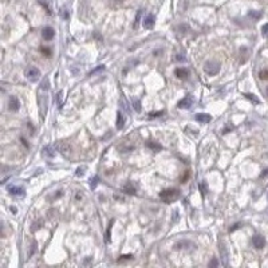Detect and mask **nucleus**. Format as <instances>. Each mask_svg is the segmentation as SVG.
I'll list each match as a JSON object with an SVG mask.
<instances>
[{
	"mask_svg": "<svg viewBox=\"0 0 268 268\" xmlns=\"http://www.w3.org/2000/svg\"><path fill=\"white\" fill-rule=\"evenodd\" d=\"M160 198L161 201H164L165 204H172L176 200L180 198V191L174 188H169V189H164L160 193Z\"/></svg>",
	"mask_w": 268,
	"mask_h": 268,
	"instance_id": "nucleus-1",
	"label": "nucleus"
},
{
	"mask_svg": "<svg viewBox=\"0 0 268 268\" xmlns=\"http://www.w3.org/2000/svg\"><path fill=\"white\" fill-rule=\"evenodd\" d=\"M220 70H221V64H220L219 62L208 60V62H205V64H204V73L208 74V75H211V77L217 75V74L220 73Z\"/></svg>",
	"mask_w": 268,
	"mask_h": 268,
	"instance_id": "nucleus-2",
	"label": "nucleus"
},
{
	"mask_svg": "<svg viewBox=\"0 0 268 268\" xmlns=\"http://www.w3.org/2000/svg\"><path fill=\"white\" fill-rule=\"evenodd\" d=\"M40 70L38 69V67H35V66H31V67H28V69L26 70V78L30 80V82H38V80L40 79Z\"/></svg>",
	"mask_w": 268,
	"mask_h": 268,
	"instance_id": "nucleus-3",
	"label": "nucleus"
},
{
	"mask_svg": "<svg viewBox=\"0 0 268 268\" xmlns=\"http://www.w3.org/2000/svg\"><path fill=\"white\" fill-rule=\"evenodd\" d=\"M252 244L256 249H263L266 247V239L262 235H255L252 237Z\"/></svg>",
	"mask_w": 268,
	"mask_h": 268,
	"instance_id": "nucleus-4",
	"label": "nucleus"
},
{
	"mask_svg": "<svg viewBox=\"0 0 268 268\" xmlns=\"http://www.w3.org/2000/svg\"><path fill=\"white\" fill-rule=\"evenodd\" d=\"M54 36H55V30H54L52 27H45V28L42 30V38L47 40V42L52 40Z\"/></svg>",
	"mask_w": 268,
	"mask_h": 268,
	"instance_id": "nucleus-5",
	"label": "nucleus"
},
{
	"mask_svg": "<svg viewBox=\"0 0 268 268\" xmlns=\"http://www.w3.org/2000/svg\"><path fill=\"white\" fill-rule=\"evenodd\" d=\"M20 109V102H19V99L16 98L15 95H11L9 97V99H8V110L9 111H18Z\"/></svg>",
	"mask_w": 268,
	"mask_h": 268,
	"instance_id": "nucleus-6",
	"label": "nucleus"
},
{
	"mask_svg": "<svg viewBox=\"0 0 268 268\" xmlns=\"http://www.w3.org/2000/svg\"><path fill=\"white\" fill-rule=\"evenodd\" d=\"M192 105H193V98H192L191 95H186V97H184V98H182V99L178 102L177 107H178V109H191Z\"/></svg>",
	"mask_w": 268,
	"mask_h": 268,
	"instance_id": "nucleus-7",
	"label": "nucleus"
},
{
	"mask_svg": "<svg viewBox=\"0 0 268 268\" xmlns=\"http://www.w3.org/2000/svg\"><path fill=\"white\" fill-rule=\"evenodd\" d=\"M58 149H59L60 153H62L64 157H69L70 153L73 152V149H71L69 142H60V144H58Z\"/></svg>",
	"mask_w": 268,
	"mask_h": 268,
	"instance_id": "nucleus-8",
	"label": "nucleus"
},
{
	"mask_svg": "<svg viewBox=\"0 0 268 268\" xmlns=\"http://www.w3.org/2000/svg\"><path fill=\"white\" fill-rule=\"evenodd\" d=\"M174 75L178 78V79H186L189 77V71L185 67H177L174 70Z\"/></svg>",
	"mask_w": 268,
	"mask_h": 268,
	"instance_id": "nucleus-9",
	"label": "nucleus"
},
{
	"mask_svg": "<svg viewBox=\"0 0 268 268\" xmlns=\"http://www.w3.org/2000/svg\"><path fill=\"white\" fill-rule=\"evenodd\" d=\"M8 192L13 196H24V193H26L24 188H22V186H15V185L8 186Z\"/></svg>",
	"mask_w": 268,
	"mask_h": 268,
	"instance_id": "nucleus-10",
	"label": "nucleus"
},
{
	"mask_svg": "<svg viewBox=\"0 0 268 268\" xmlns=\"http://www.w3.org/2000/svg\"><path fill=\"white\" fill-rule=\"evenodd\" d=\"M154 24H155L154 15H148L146 18H145V20H144V27L146 30H150V28H153V27H154Z\"/></svg>",
	"mask_w": 268,
	"mask_h": 268,
	"instance_id": "nucleus-11",
	"label": "nucleus"
},
{
	"mask_svg": "<svg viewBox=\"0 0 268 268\" xmlns=\"http://www.w3.org/2000/svg\"><path fill=\"white\" fill-rule=\"evenodd\" d=\"M196 121L201 122V123H209V122L212 121V117L209 114H204V113H198L196 114Z\"/></svg>",
	"mask_w": 268,
	"mask_h": 268,
	"instance_id": "nucleus-12",
	"label": "nucleus"
},
{
	"mask_svg": "<svg viewBox=\"0 0 268 268\" xmlns=\"http://www.w3.org/2000/svg\"><path fill=\"white\" fill-rule=\"evenodd\" d=\"M123 126H125V117H123V114H122L121 111H118V114H117V129L118 130H122Z\"/></svg>",
	"mask_w": 268,
	"mask_h": 268,
	"instance_id": "nucleus-13",
	"label": "nucleus"
},
{
	"mask_svg": "<svg viewBox=\"0 0 268 268\" xmlns=\"http://www.w3.org/2000/svg\"><path fill=\"white\" fill-rule=\"evenodd\" d=\"M146 146L150 148L152 150H154V152H160L161 149H162L161 144H157V142H153V141H148V142H146Z\"/></svg>",
	"mask_w": 268,
	"mask_h": 268,
	"instance_id": "nucleus-14",
	"label": "nucleus"
},
{
	"mask_svg": "<svg viewBox=\"0 0 268 268\" xmlns=\"http://www.w3.org/2000/svg\"><path fill=\"white\" fill-rule=\"evenodd\" d=\"M42 154H43V155H46V157H48V158H52L54 155H55V152L52 150V148H51V146H46L45 149H43Z\"/></svg>",
	"mask_w": 268,
	"mask_h": 268,
	"instance_id": "nucleus-15",
	"label": "nucleus"
},
{
	"mask_svg": "<svg viewBox=\"0 0 268 268\" xmlns=\"http://www.w3.org/2000/svg\"><path fill=\"white\" fill-rule=\"evenodd\" d=\"M123 192L127 193V195H135V188L133 186V184L127 182V184L123 186Z\"/></svg>",
	"mask_w": 268,
	"mask_h": 268,
	"instance_id": "nucleus-16",
	"label": "nucleus"
},
{
	"mask_svg": "<svg viewBox=\"0 0 268 268\" xmlns=\"http://www.w3.org/2000/svg\"><path fill=\"white\" fill-rule=\"evenodd\" d=\"M113 223H114V220H111V223L109 224V228L106 230V233H105V243H110V240H111L110 235H111V228H113Z\"/></svg>",
	"mask_w": 268,
	"mask_h": 268,
	"instance_id": "nucleus-17",
	"label": "nucleus"
},
{
	"mask_svg": "<svg viewBox=\"0 0 268 268\" xmlns=\"http://www.w3.org/2000/svg\"><path fill=\"white\" fill-rule=\"evenodd\" d=\"M244 97L247 98V99H249L252 103H255V105H257V103H260V101H259V98H256V95H253V94H249V93H245L244 94Z\"/></svg>",
	"mask_w": 268,
	"mask_h": 268,
	"instance_id": "nucleus-18",
	"label": "nucleus"
},
{
	"mask_svg": "<svg viewBox=\"0 0 268 268\" xmlns=\"http://www.w3.org/2000/svg\"><path fill=\"white\" fill-rule=\"evenodd\" d=\"M98 182H99V177H98V176L93 177V178L90 180V188H91V189H95L97 185H98Z\"/></svg>",
	"mask_w": 268,
	"mask_h": 268,
	"instance_id": "nucleus-19",
	"label": "nucleus"
},
{
	"mask_svg": "<svg viewBox=\"0 0 268 268\" xmlns=\"http://www.w3.org/2000/svg\"><path fill=\"white\" fill-rule=\"evenodd\" d=\"M259 78L262 80H268V69H264L259 73Z\"/></svg>",
	"mask_w": 268,
	"mask_h": 268,
	"instance_id": "nucleus-20",
	"label": "nucleus"
},
{
	"mask_svg": "<svg viewBox=\"0 0 268 268\" xmlns=\"http://www.w3.org/2000/svg\"><path fill=\"white\" fill-rule=\"evenodd\" d=\"M133 106H134V110L137 111V113H140V111L142 110V109H141V102L138 99H133Z\"/></svg>",
	"mask_w": 268,
	"mask_h": 268,
	"instance_id": "nucleus-21",
	"label": "nucleus"
},
{
	"mask_svg": "<svg viewBox=\"0 0 268 268\" xmlns=\"http://www.w3.org/2000/svg\"><path fill=\"white\" fill-rule=\"evenodd\" d=\"M39 3H40V4H42V5H43V7H45V8H46L47 13H48V15H51L52 12H51V9H50V5H48V3H47L46 0H39Z\"/></svg>",
	"mask_w": 268,
	"mask_h": 268,
	"instance_id": "nucleus-22",
	"label": "nucleus"
},
{
	"mask_svg": "<svg viewBox=\"0 0 268 268\" xmlns=\"http://www.w3.org/2000/svg\"><path fill=\"white\" fill-rule=\"evenodd\" d=\"M200 192H201V195H202V196H205V195H206V192H208V188H206L205 181L200 184Z\"/></svg>",
	"mask_w": 268,
	"mask_h": 268,
	"instance_id": "nucleus-23",
	"label": "nucleus"
},
{
	"mask_svg": "<svg viewBox=\"0 0 268 268\" xmlns=\"http://www.w3.org/2000/svg\"><path fill=\"white\" fill-rule=\"evenodd\" d=\"M130 259H133V255H122L120 259H118V263H122V262H125V260H130Z\"/></svg>",
	"mask_w": 268,
	"mask_h": 268,
	"instance_id": "nucleus-24",
	"label": "nucleus"
},
{
	"mask_svg": "<svg viewBox=\"0 0 268 268\" xmlns=\"http://www.w3.org/2000/svg\"><path fill=\"white\" fill-rule=\"evenodd\" d=\"M40 51H42L43 54H45L46 56H48V58L51 56V50H50V48H47V47H40Z\"/></svg>",
	"mask_w": 268,
	"mask_h": 268,
	"instance_id": "nucleus-25",
	"label": "nucleus"
},
{
	"mask_svg": "<svg viewBox=\"0 0 268 268\" xmlns=\"http://www.w3.org/2000/svg\"><path fill=\"white\" fill-rule=\"evenodd\" d=\"M248 15L251 16V18H253V19H259L260 16H262V12H253V11H251Z\"/></svg>",
	"mask_w": 268,
	"mask_h": 268,
	"instance_id": "nucleus-26",
	"label": "nucleus"
},
{
	"mask_svg": "<svg viewBox=\"0 0 268 268\" xmlns=\"http://www.w3.org/2000/svg\"><path fill=\"white\" fill-rule=\"evenodd\" d=\"M103 69H105V66H103V64H101L99 67H97V69H94L93 71H91V73H90V75H94V74H97V73H99V71H102Z\"/></svg>",
	"mask_w": 268,
	"mask_h": 268,
	"instance_id": "nucleus-27",
	"label": "nucleus"
},
{
	"mask_svg": "<svg viewBox=\"0 0 268 268\" xmlns=\"http://www.w3.org/2000/svg\"><path fill=\"white\" fill-rule=\"evenodd\" d=\"M36 251V243H34L31 245V248H30V252H28V257H31V255H34Z\"/></svg>",
	"mask_w": 268,
	"mask_h": 268,
	"instance_id": "nucleus-28",
	"label": "nucleus"
},
{
	"mask_svg": "<svg viewBox=\"0 0 268 268\" xmlns=\"http://www.w3.org/2000/svg\"><path fill=\"white\" fill-rule=\"evenodd\" d=\"M164 114V111H155V113H150L149 114V118H154V117H161Z\"/></svg>",
	"mask_w": 268,
	"mask_h": 268,
	"instance_id": "nucleus-29",
	"label": "nucleus"
},
{
	"mask_svg": "<svg viewBox=\"0 0 268 268\" xmlns=\"http://www.w3.org/2000/svg\"><path fill=\"white\" fill-rule=\"evenodd\" d=\"M209 267H217L219 266V260L217 259H215V257H213V259L211 260V262H209V264H208Z\"/></svg>",
	"mask_w": 268,
	"mask_h": 268,
	"instance_id": "nucleus-30",
	"label": "nucleus"
},
{
	"mask_svg": "<svg viewBox=\"0 0 268 268\" xmlns=\"http://www.w3.org/2000/svg\"><path fill=\"white\" fill-rule=\"evenodd\" d=\"M262 32H263V35H264V36H267V35H268V23H267V24H264V26L262 27Z\"/></svg>",
	"mask_w": 268,
	"mask_h": 268,
	"instance_id": "nucleus-31",
	"label": "nucleus"
},
{
	"mask_svg": "<svg viewBox=\"0 0 268 268\" xmlns=\"http://www.w3.org/2000/svg\"><path fill=\"white\" fill-rule=\"evenodd\" d=\"M75 176L77 177H82L83 176V168H78L77 172H75Z\"/></svg>",
	"mask_w": 268,
	"mask_h": 268,
	"instance_id": "nucleus-32",
	"label": "nucleus"
},
{
	"mask_svg": "<svg viewBox=\"0 0 268 268\" xmlns=\"http://www.w3.org/2000/svg\"><path fill=\"white\" fill-rule=\"evenodd\" d=\"M60 16L64 19H69V12L66 11V9H62V12H60Z\"/></svg>",
	"mask_w": 268,
	"mask_h": 268,
	"instance_id": "nucleus-33",
	"label": "nucleus"
},
{
	"mask_svg": "<svg viewBox=\"0 0 268 268\" xmlns=\"http://www.w3.org/2000/svg\"><path fill=\"white\" fill-rule=\"evenodd\" d=\"M237 228H240V224H235V225H233V227H232V228H230L229 230H230V232H233V230L237 229Z\"/></svg>",
	"mask_w": 268,
	"mask_h": 268,
	"instance_id": "nucleus-34",
	"label": "nucleus"
},
{
	"mask_svg": "<svg viewBox=\"0 0 268 268\" xmlns=\"http://www.w3.org/2000/svg\"><path fill=\"white\" fill-rule=\"evenodd\" d=\"M94 38H95V39H98V40H102V36H101L99 34H97V32L94 34Z\"/></svg>",
	"mask_w": 268,
	"mask_h": 268,
	"instance_id": "nucleus-35",
	"label": "nucleus"
},
{
	"mask_svg": "<svg viewBox=\"0 0 268 268\" xmlns=\"http://www.w3.org/2000/svg\"><path fill=\"white\" fill-rule=\"evenodd\" d=\"M229 131H230V129L227 127V129H224V130H223V134H227V133H229Z\"/></svg>",
	"mask_w": 268,
	"mask_h": 268,
	"instance_id": "nucleus-36",
	"label": "nucleus"
},
{
	"mask_svg": "<svg viewBox=\"0 0 268 268\" xmlns=\"http://www.w3.org/2000/svg\"><path fill=\"white\" fill-rule=\"evenodd\" d=\"M177 60H185V56H181V55H177Z\"/></svg>",
	"mask_w": 268,
	"mask_h": 268,
	"instance_id": "nucleus-37",
	"label": "nucleus"
},
{
	"mask_svg": "<svg viewBox=\"0 0 268 268\" xmlns=\"http://www.w3.org/2000/svg\"><path fill=\"white\" fill-rule=\"evenodd\" d=\"M267 174H268V169H266V170L262 173V177H264V176H267Z\"/></svg>",
	"mask_w": 268,
	"mask_h": 268,
	"instance_id": "nucleus-38",
	"label": "nucleus"
},
{
	"mask_svg": "<svg viewBox=\"0 0 268 268\" xmlns=\"http://www.w3.org/2000/svg\"><path fill=\"white\" fill-rule=\"evenodd\" d=\"M267 95H268V87H267Z\"/></svg>",
	"mask_w": 268,
	"mask_h": 268,
	"instance_id": "nucleus-39",
	"label": "nucleus"
}]
</instances>
